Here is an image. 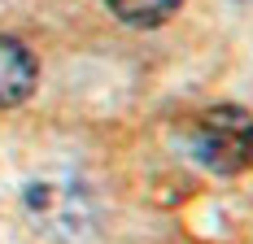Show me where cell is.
<instances>
[{"label": "cell", "instance_id": "cell-1", "mask_svg": "<svg viewBox=\"0 0 253 244\" xmlns=\"http://www.w3.org/2000/svg\"><path fill=\"white\" fill-rule=\"evenodd\" d=\"M192 153L214 174H245L253 166V114L245 105H210L192 122Z\"/></svg>", "mask_w": 253, "mask_h": 244}, {"label": "cell", "instance_id": "cell-2", "mask_svg": "<svg viewBox=\"0 0 253 244\" xmlns=\"http://www.w3.org/2000/svg\"><path fill=\"white\" fill-rule=\"evenodd\" d=\"M26 209L48 236H75L87 222V196L79 188H66V183H31Z\"/></svg>", "mask_w": 253, "mask_h": 244}, {"label": "cell", "instance_id": "cell-3", "mask_svg": "<svg viewBox=\"0 0 253 244\" xmlns=\"http://www.w3.org/2000/svg\"><path fill=\"white\" fill-rule=\"evenodd\" d=\"M40 83V61L35 52L26 48L22 40L13 35H0V109H13L22 105Z\"/></svg>", "mask_w": 253, "mask_h": 244}, {"label": "cell", "instance_id": "cell-4", "mask_svg": "<svg viewBox=\"0 0 253 244\" xmlns=\"http://www.w3.org/2000/svg\"><path fill=\"white\" fill-rule=\"evenodd\" d=\"M114 9V18H123L126 26H162L179 13L183 0H105Z\"/></svg>", "mask_w": 253, "mask_h": 244}]
</instances>
